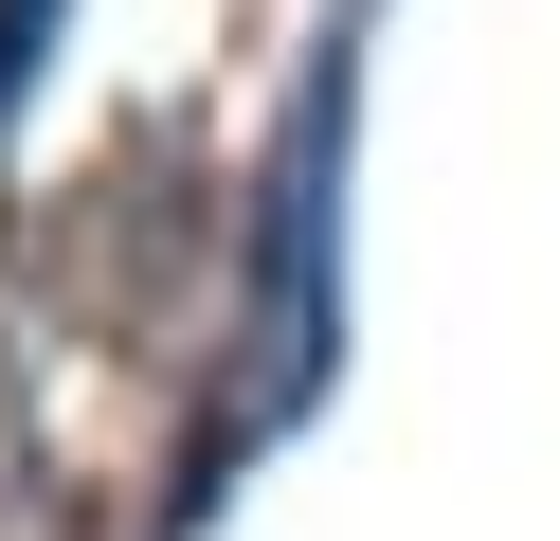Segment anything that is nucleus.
I'll list each match as a JSON object with an SVG mask.
<instances>
[{
	"label": "nucleus",
	"mask_w": 560,
	"mask_h": 541,
	"mask_svg": "<svg viewBox=\"0 0 560 541\" xmlns=\"http://www.w3.org/2000/svg\"><path fill=\"white\" fill-rule=\"evenodd\" d=\"M19 19H37V0H0V55H19Z\"/></svg>",
	"instance_id": "nucleus-1"
}]
</instances>
